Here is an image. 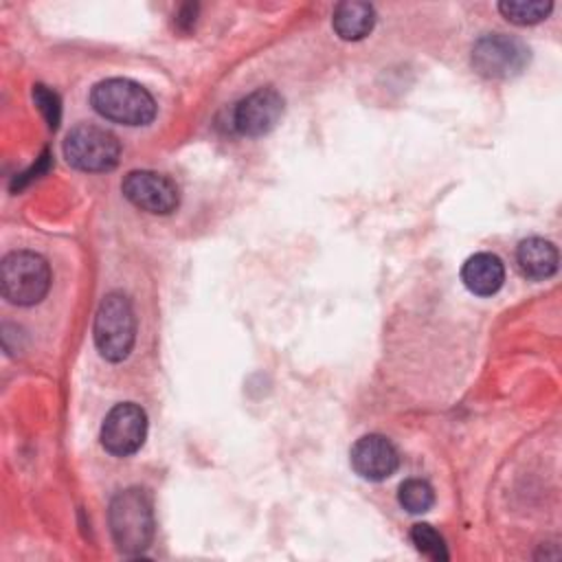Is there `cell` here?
Here are the masks:
<instances>
[{
    "instance_id": "14",
    "label": "cell",
    "mask_w": 562,
    "mask_h": 562,
    "mask_svg": "<svg viewBox=\"0 0 562 562\" xmlns=\"http://www.w3.org/2000/svg\"><path fill=\"white\" fill-rule=\"evenodd\" d=\"M553 4L551 2H542V0H503L498 2V11L505 15L507 22L512 24H536L540 20H544L551 13Z\"/></svg>"
},
{
    "instance_id": "7",
    "label": "cell",
    "mask_w": 562,
    "mask_h": 562,
    "mask_svg": "<svg viewBox=\"0 0 562 562\" xmlns=\"http://www.w3.org/2000/svg\"><path fill=\"white\" fill-rule=\"evenodd\" d=\"M147 437V415L134 402H121L103 419L101 443L114 457L134 454Z\"/></svg>"
},
{
    "instance_id": "1",
    "label": "cell",
    "mask_w": 562,
    "mask_h": 562,
    "mask_svg": "<svg viewBox=\"0 0 562 562\" xmlns=\"http://www.w3.org/2000/svg\"><path fill=\"white\" fill-rule=\"evenodd\" d=\"M108 522L121 553H143L154 538V509L149 494L140 487L119 492L110 503Z\"/></svg>"
},
{
    "instance_id": "9",
    "label": "cell",
    "mask_w": 562,
    "mask_h": 562,
    "mask_svg": "<svg viewBox=\"0 0 562 562\" xmlns=\"http://www.w3.org/2000/svg\"><path fill=\"white\" fill-rule=\"evenodd\" d=\"M283 114V97L274 88L246 94L233 110V127L244 136L268 134Z\"/></svg>"
},
{
    "instance_id": "18",
    "label": "cell",
    "mask_w": 562,
    "mask_h": 562,
    "mask_svg": "<svg viewBox=\"0 0 562 562\" xmlns=\"http://www.w3.org/2000/svg\"><path fill=\"white\" fill-rule=\"evenodd\" d=\"M195 11H198V7H193V4H187V7H182V11L178 13V24L182 26V22H187V29L195 22Z\"/></svg>"
},
{
    "instance_id": "6",
    "label": "cell",
    "mask_w": 562,
    "mask_h": 562,
    "mask_svg": "<svg viewBox=\"0 0 562 562\" xmlns=\"http://www.w3.org/2000/svg\"><path fill=\"white\" fill-rule=\"evenodd\" d=\"M66 160L81 171H110L119 165L121 145L114 134L97 125H77L64 140Z\"/></svg>"
},
{
    "instance_id": "3",
    "label": "cell",
    "mask_w": 562,
    "mask_h": 562,
    "mask_svg": "<svg viewBox=\"0 0 562 562\" xmlns=\"http://www.w3.org/2000/svg\"><path fill=\"white\" fill-rule=\"evenodd\" d=\"M92 331L94 345L105 360L121 362L130 356L136 338V316L123 292H110L103 296Z\"/></svg>"
},
{
    "instance_id": "16",
    "label": "cell",
    "mask_w": 562,
    "mask_h": 562,
    "mask_svg": "<svg viewBox=\"0 0 562 562\" xmlns=\"http://www.w3.org/2000/svg\"><path fill=\"white\" fill-rule=\"evenodd\" d=\"M411 540L415 544V549L419 553H424L426 558L430 560H448V549H446V542L441 538V533L428 525V522H417L413 525L411 529Z\"/></svg>"
},
{
    "instance_id": "11",
    "label": "cell",
    "mask_w": 562,
    "mask_h": 562,
    "mask_svg": "<svg viewBox=\"0 0 562 562\" xmlns=\"http://www.w3.org/2000/svg\"><path fill=\"white\" fill-rule=\"evenodd\" d=\"M463 285L476 296H492L505 281L503 261L492 252H476L461 268Z\"/></svg>"
},
{
    "instance_id": "13",
    "label": "cell",
    "mask_w": 562,
    "mask_h": 562,
    "mask_svg": "<svg viewBox=\"0 0 562 562\" xmlns=\"http://www.w3.org/2000/svg\"><path fill=\"white\" fill-rule=\"evenodd\" d=\"M373 24H375V11L369 2H356V0L340 2L336 4L331 15L334 31L338 33L340 40H347V42L367 37Z\"/></svg>"
},
{
    "instance_id": "2",
    "label": "cell",
    "mask_w": 562,
    "mask_h": 562,
    "mask_svg": "<svg viewBox=\"0 0 562 562\" xmlns=\"http://www.w3.org/2000/svg\"><path fill=\"white\" fill-rule=\"evenodd\" d=\"M92 108L108 121L121 125H147L156 116L154 97L132 79H105L90 92Z\"/></svg>"
},
{
    "instance_id": "12",
    "label": "cell",
    "mask_w": 562,
    "mask_h": 562,
    "mask_svg": "<svg viewBox=\"0 0 562 562\" xmlns=\"http://www.w3.org/2000/svg\"><path fill=\"white\" fill-rule=\"evenodd\" d=\"M516 261H518L520 272L527 279L542 281V279H549L551 274H555L560 255H558V248L549 239L529 237L518 244Z\"/></svg>"
},
{
    "instance_id": "10",
    "label": "cell",
    "mask_w": 562,
    "mask_h": 562,
    "mask_svg": "<svg viewBox=\"0 0 562 562\" xmlns=\"http://www.w3.org/2000/svg\"><path fill=\"white\" fill-rule=\"evenodd\" d=\"M351 468L356 474H360L367 481H384L389 479L397 465H400V454L395 446L382 437V435H364L360 437L349 452Z\"/></svg>"
},
{
    "instance_id": "8",
    "label": "cell",
    "mask_w": 562,
    "mask_h": 562,
    "mask_svg": "<svg viewBox=\"0 0 562 562\" xmlns=\"http://www.w3.org/2000/svg\"><path fill=\"white\" fill-rule=\"evenodd\" d=\"M123 195L140 211L167 215L178 206V187L162 173L138 169L130 171L121 182Z\"/></svg>"
},
{
    "instance_id": "5",
    "label": "cell",
    "mask_w": 562,
    "mask_h": 562,
    "mask_svg": "<svg viewBox=\"0 0 562 562\" xmlns=\"http://www.w3.org/2000/svg\"><path fill=\"white\" fill-rule=\"evenodd\" d=\"M529 64V48L518 37L487 33L472 46V68L487 79H509Z\"/></svg>"
},
{
    "instance_id": "15",
    "label": "cell",
    "mask_w": 562,
    "mask_h": 562,
    "mask_svg": "<svg viewBox=\"0 0 562 562\" xmlns=\"http://www.w3.org/2000/svg\"><path fill=\"white\" fill-rule=\"evenodd\" d=\"M397 501H400V505L408 514H424V512H428L432 507L435 492H432V487L424 479H406L400 485Z\"/></svg>"
},
{
    "instance_id": "4",
    "label": "cell",
    "mask_w": 562,
    "mask_h": 562,
    "mask_svg": "<svg viewBox=\"0 0 562 562\" xmlns=\"http://www.w3.org/2000/svg\"><path fill=\"white\" fill-rule=\"evenodd\" d=\"M2 296L13 305H35L50 288V268L44 257L31 250H15L0 266Z\"/></svg>"
},
{
    "instance_id": "17",
    "label": "cell",
    "mask_w": 562,
    "mask_h": 562,
    "mask_svg": "<svg viewBox=\"0 0 562 562\" xmlns=\"http://www.w3.org/2000/svg\"><path fill=\"white\" fill-rule=\"evenodd\" d=\"M33 99H35V105L40 108V112L44 114L48 127L55 130V127L59 125V116H61L59 97H57L53 90H48L46 86L37 83V86L33 88Z\"/></svg>"
}]
</instances>
